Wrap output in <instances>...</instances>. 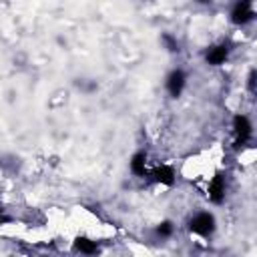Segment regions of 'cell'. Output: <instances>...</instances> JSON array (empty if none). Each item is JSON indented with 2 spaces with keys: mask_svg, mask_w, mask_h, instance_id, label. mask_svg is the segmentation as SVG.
I'll return each instance as SVG.
<instances>
[{
  "mask_svg": "<svg viewBox=\"0 0 257 257\" xmlns=\"http://www.w3.org/2000/svg\"><path fill=\"white\" fill-rule=\"evenodd\" d=\"M191 231L193 233H197V235H209L213 229H215V219H213V215H209V213H199L197 217H193L191 219Z\"/></svg>",
  "mask_w": 257,
  "mask_h": 257,
  "instance_id": "6da1fadb",
  "label": "cell"
},
{
  "mask_svg": "<svg viewBox=\"0 0 257 257\" xmlns=\"http://www.w3.org/2000/svg\"><path fill=\"white\" fill-rule=\"evenodd\" d=\"M253 16H255V12H253V2L251 0H239L233 8V14H231L235 24H245V22L253 20Z\"/></svg>",
  "mask_w": 257,
  "mask_h": 257,
  "instance_id": "7a4b0ae2",
  "label": "cell"
},
{
  "mask_svg": "<svg viewBox=\"0 0 257 257\" xmlns=\"http://www.w3.org/2000/svg\"><path fill=\"white\" fill-rule=\"evenodd\" d=\"M233 128H235V135H237V147H241L243 143L249 141V137H251V122H249L247 116L237 114L233 118Z\"/></svg>",
  "mask_w": 257,
  "mask_h": 257,
  "instance_id": "3957f363",
  "label": "cell"
},
{
  "mask_svg": "<svg viewBox=\"0 0 257 257\" xmlns=\"http://www.w3.org/2000/svg\"><path fill=\"white\" fill-rule=\"evenodd\" d=\"M223 197H225V181H223L221 175H217V177L211 181V185H209V199H211L213 203H221Z\"/></svg>",
  "mask_w": 257,
  "mask_h": 257,
  "instance_id": "277c9868",
  "label": "cell"
},
{
  "mask_svg": "<svg viewBox=\"0 0 257 257\" xmlns=\"http://www.w3.org/2000/svg\"><path fill=\"white\" fill-rule=\"evenodd\" d=\"M183 86H185V74H183L181 70L171 72V76H169V80H167V88H169L171 96H179L181 90H183Z\"/></svg>",
  "mask_w": 257,
  "mask_h": 257,
  "instance_id": "5b68a950",
  "label": "cell"
},
{
  "mask_svg": "<svg viewBox=\"0 0 257 257\" xmlns=\"http://www.w3.org/2000/svg\"><path fill=\"white\" fill-rule=\"evenodd\" d=\"M227 54H229V48H227L225 44H219V46L209 48V52H207L205 58H207L209 64H221V62H225Z\"/></svg>",
  "mask_w": 257,
  "mask_h": 257,
  "instance_id": "8992f818",
  "label": "cell"
},
{
  "mask_svg": "<svg viewBox=\"0 0 257 257\" xmlns=\"http://www.w3.org/2000/svg\"><path fill=\"white\" fill-rule=\"evenodd\" d=\"M153 177H155L157 183H163V185H173V181H175V173H173V169L167 167V165L157 167L155 173H153Z\"/></svg>",
  "mask_w": 257,
  "mask_h": 257,
  "instance_id": "52a82bcc",
  "label": "cell"
},
{
  "mask_svg": "<svg viewBox=\"0 0 257 257\" xmlns=\"http://www.w3.org/2000/svg\"><path fill=\"white\" fill-rule=\"evenodd\" d=\"M131 169L137 175H145V171H147V155L145 153H137L133 157V161H131Z\"/></svg>",
  "mask_w": 257,
  "mask_h": 257,
  "instance_id": "ba28073f",
  "label": "cell"
},
{
  "mask_svg": "<svg viewBox=\"0 0 257 257\" xmlns=\"http://www.w3.org/2000/svg\"><path fill=\"white\" fill-rule=\"evenodd\" d=\"M74 245H76V249L82 251V253H94V251H96V243L90 241V239H86V237H78V239L74 241Z\"/></svg>",
  "mask_w": 257,
  "mask_h": 257,
  "instance_id": "9c48e42d",
  "label": "cell"
},
{
  "mask_svg": "<svg viewBox=\"0 0 257 257\" xmlns=\"http://www.w3.org/2000/svg\"><path fill=\"white\" fill-rule=\"evenodd\" d=\"M171 233H173V225L169 221H165V223H161L157 227V235H161V237H169Z\"/></svg>",
  "mask_w": 257,
  "mask_h": 257,
  "instance_id": "30bf717a",
  "label": "cell"
},
{
  "mask_svg": "<svg viewBox=\"0 0 257 257\" xmlns=\"http://www.w3.org/2000/svg\"><path fill=\"white\" fill-rule=\"evenodd\" d=\"M163 42L167 44V48H169L171 52H175V50H179V44H177V42H175V40H173V38H171L169 34H165V36H163Z\"/></svg>",
  "mask_w": 257,
  "mask_h": 257,
  "instance_id": "8fae6325",
  "label": "cell"
},
{
  "mask_svg": "<svg viewBox=\"0 0 257 257\" xmlns=\"http://www.w3.org/2000/svg\"><path fill=\"white\" fill-rule=\"evenodd\" d=\"M249 88H251V90H255V70L249 74Z\"/></svg>",
  "mask_w": 257,
  "mask_h": 257,
  "instance_id": "7c38bea8",
  "label": "cell"
},
{
  "mask_svg": "<svg viewBox=\"0 0 257 257\" xmlns=\"http://www.w3.org/2000/svg\"><path fill=\"white\" fill-rule=\"evenodd\" d=\"M2 221H6V217H2V213H0V223H2Z\"/></svg>",
  "mask_w": 257,
  "mask_h": 257,
  "instance_id": "4fadbf2b",
  "label": "cell"
}]
</instances>
